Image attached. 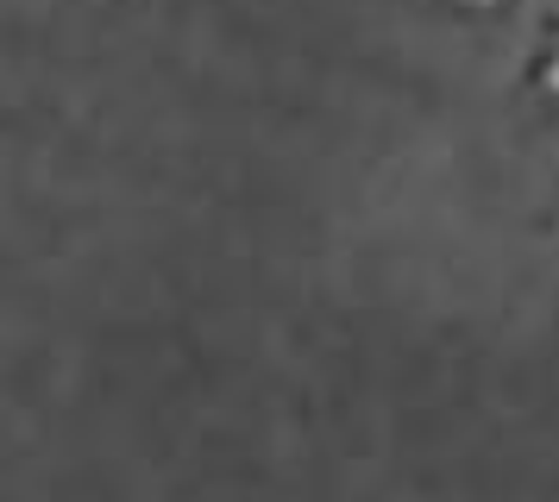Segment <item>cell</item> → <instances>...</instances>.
Returning a JSON list of instances; mask_svg holds the SVG:
<instances>
[{
    "label": "cell",
    "mask_w": 559,
    "mask_h": 502,
    "mask_svg": "<svg viewBox=\"0 0 559 502\" xmlns=\"http://www.w3.org/2000/svg\"><path fill=\"white\" fill-rule=\"evenodd\" d=\"M554 88H559V63H554Z\"/></svg>",
    "instance_id": "1"
}]
</instances>
